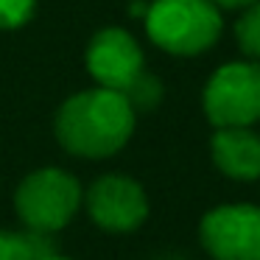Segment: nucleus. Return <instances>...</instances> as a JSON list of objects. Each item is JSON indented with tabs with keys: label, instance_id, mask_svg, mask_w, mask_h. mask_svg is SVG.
<instances>
[{
	"label": "nucleus",
	"instance_id": "9d476101",
	"mask_svg": "<svg viewBox=\"0 0 260 260\" xmlns=\"http://www.w3.org/2000/svg\"><path fill=\"white\" fill-rule=\"evenodd\" d=\"M235 40L243 56H249L252 62L260 59V0L249 3L243 9V14L235 23Z\"/></svg>",
	"mask_w": 260,
	"mask_h": 260
},
{
	"label": "nucleus",
	"instance_id": "39448f33",
	"mask_svg": "<svg viewBox=\"0 0 260 260\" xmlns=\"http://www.w3.org/2000/svg\"><path fill=\"white\" fill-rule=\"evenodd\" d=\"M199 238L213 260H260V207H213L199 224Z\"/></svg>",
	"mask_w": 260,
	"mask_h": 260
},
{
	"label": "nucleus",
	"instance_id": "9b49d317",
	"mask_svg": "<svg viewBox=\"0 0 260 260\" xmlns=\"http://www.w3.org/2000/svg\"><path fill=\"white\" fill-rule=\"evenodd\" d=\"M123 95L129 98V104L135 107V112H148V109H154L159 101H162V84H159L157 76H151V73L143 70L140 79H137Z\"/></svg>",
	"mask_w": 260,
	"mask_h": 260
},
{
	"label": "nucleus",
	"instance_id": "6e6552de",
	"mask_svg": "<svg viewBox=\"0 0 260 260\" xmlns=\"http://www.w3.org/2000/svg\"><path fill=\"white\" fill-rule=\"evenodd\" d=\"M215 168L235 182L260 179V135L252 126H226L215 129L210 140Z\"/></svg>",
	"mask_w": 260,
	"mask_h": 260
},
{
	"label": "nucleus",
	"instance_id": "f03ea898",
	"mask_svg": "<svg viewBox=\"0 0 260 260\" xmlns=\"http://www.w3.org/2000/svg\"><path fill=\"white\" fill-rule=\"evenodd\" d=\"M146 34L165 53L199 56L218 42L221 9L213 0H151Z\"/></svg>",
	"mask_w": 260,
	"mask_h": 260
},
{
	"label": "nucleus",
	"instance_id": "0eeeda50",
	"mask_svg": "<svg viewBox=\"0 0 260 260\" xmlns=\"http://www.w3.org/2000/svg\"><path fill=\"white\" fill-rule=\"evenodd\" d=\"M87 73L98 87L126 92L146 70V56L126 28H101L87 45Z\"/></svg>",
	"mask_w": 260,
	"mask_h": 260
},
{
	"label": "nucleus",
	"instance_id": "ddd939ff",
	"mask_svg": "<svg viewBox=\"0 0 260 260\" xmlns=\"http://www.w3.org/2000/svg\"><path fill=\"white\" fill-rule=\"evenodd\" d=\"M218 9H246L249 3H254V0H213Z\"/></svg>",
	"mask_w": 260,
	"mask_h": 260
},
{
	"label": "nucleus",
	"instance_id": "f8f14e48",
	"mask_svg": "<svg viewBox=\"0 0 260 260\" xmlns=\"http://www.w3.org/2000/svg\"><path fill=\"white\" fill-rule=\"evenodd\" d=\"M37 0H0V31L23 28L34 17Z\"/></svg>",
	"mask_w": 260,
	"mask_h": 260
},
{
	"label": "nucleus",
	"instance_id": "20e7f679",
	"mask_svg": "<svg viewBox=\"0 0 260 260\" xmlns=\"http://www.w3.org/2000/svg\"><path fill=\"white\" fill-rule=\"evenodd\" d=\"M202 107L215 129L252 126L260 120V64L230 62L221 64L204 84Z\"/></svg>",
	"mask_w": 260,
	"mask_h": 260
},
{
	"label": "nucleus",
	"instance_id": "423d86ee",
	"mask_svg": "<svg viewBox=\"0 0 260 260\" xmlns=\"http://www.w3.org/2000/svg\"><path fill=\"white\" fill-rule=\"evenodd\" d=\"M92 224L104 232H135L148 218V196L126 174H104L87 187L84 202Z\"/></svg>",
	"mask_w": 260,
	"mask_h": 260
},
{
	"label": "nucleus",
	"instance_id": "1a4fd4ad",
	"mask_svg": "<svg viewBox=\"0 0 260 260\" xmlns=\"http://www.w3.org/2000/svg\"><path fill=\"white\" fill-rule=\"evenodd\" d=\"M51 252V235H42L34 230H0V260H42Z\"/></svg>",
	"mask_w": 260,
	"mask_h": 260
},
{
	"label": "nucleus",
	"instance_id": "4468645a",
	"mask_svg": "<svg viewBox=\"0 0 260 260\" xmlns=\"http://www.w3.org/2000/svg\"><path fill=\"white\" fill-rule=\"evenodd\" d=\"M42 260H73V257H64V254H56V252H51V254H45Z\"/></svg>",
	"mask_w": 260,
	"mask_h": 260
},
{
	"label": "nucleus",
	"instance_id": "f257e3e1",
	"mask_svg": "<svg viewBox=\"0 0 260 260\" xmlns=\"http://www.w3.org/2000/svg\"><path fill=\"white\" fill-rule=\"evenodd\" d=\"M137 112L118 90L92 87L76 92L59 107L53 132L64 151L84 159L118 154L135 135Z\"/></svg>",
	"mask_w": 260,
	"mask_h": 260
},
{
	"label": "nucleus",
	"instance_id": "7ed1b4c3",
	"mask_svg": "<svg viewBox=\"0 0 260 260\" xmlns=\"http://www.w3.org/2000/svg\"><path fill=\"white\" fill-rule=\"evenodd\" d=\"M84 190L64 168H37L14 190V210L25 230L53 235L76 218Z\"/></svg>",
	"mask_w": 260,
	"mask_h": 260
}]
</instances>
